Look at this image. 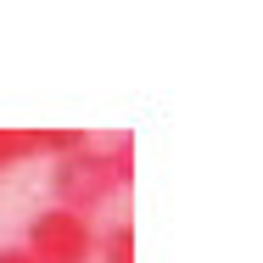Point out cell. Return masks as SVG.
Wrapping results in <instances>:
<instances>
[{"instance_id":"cell-5","label":"cell","mask_w":263,"mask_h":263,"mask_svg":"<svg viewBox=\"0 0 263 263\" xmlns=\"http://www.w3.org/2000/svg\"><path fill=\"white\" fill-rule=\"evenodd\" d=\"M0 263H34V258H28L23 247H0Z\"/></svg>"},{"instance_id":"cell-3","label":"cell","mask_w":263,"mask_h":263,"mask_svg":"<svg viewBox=\"0 0 263 263\" xmlns=\"http://www.w3.org/2000/svg\"><path fill=\"white\" fill-rule=\"evenodd\" d=\"M79 146H84L79 129H0V174L28 157H67Z\"/></svg>"},{"instance_id":"cell-4","label":"cell","mask_w":263,"mask_h":263,"mask_svg":"<svg viewBox=\"0 0 263 263\" xmlns=\"http://www.w3.org/2000/svg\"><path fill=\"white\" fill-rule=\"evenodd\" d=\"M96 258L101 263H135V230L129 224H112L101 241H96Z\"/></svg>"},{"instance_id":"cell-2","label":"cell","mask_w":263,"mask_h":263,"mask_svg":"<svg viewBox=\"0 0 263 263\" xmlns=\"http://www.w3.org/2000/svg\"><path fill=\"white\" fill-rule=\"evenodd\" d=\"M96 224L67 208H40L23 224V252L34 263H90L96 258Z\"/></svg>"},{"instance_id":"cell-1","label":"cell","mask_w":263,"mask_h":263,"mask_svg":"<svg viewBox=\"0 0 263 263\" xmlns=\"http://www.w3.org/2000/svg\"><path fill=\"white\" fill-rule=\"evenodd\" d=\"M135 179V140H84L79 152H67V157H51V208H67V213H84V218H96V213L123 191Z\"/></svg>"}]
</instances>
